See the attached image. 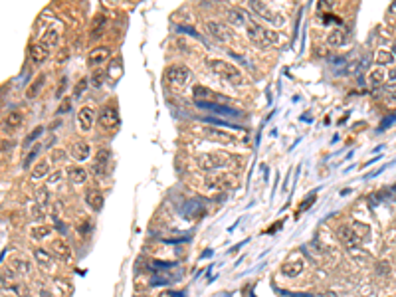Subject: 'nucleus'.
I'll list each match as a JSON object with an SVG mask.
<instances>
[{"label":"nucleus","mask_w":396,"mask_h":297,"mask_svg":"<svg viewBox=\"0 0 396 297\" xmlns=\"http://www.w3.org/2000/svg\"><path fill=\"white\" fill-rule=\"evenodd\" d=\"M93 123H95V111H93L91 107H88V105L81 107L79 113H77V125H79V131H81V133H88V131H91Z\"/></svg>","instance_id":"obj_13"},{"label":"nucleus","mask_w":396,"mask_h":297,"mask_svg":"<svg viewBox=\"0 0 396 297\" xmlns=\"http://www.w3.org/2000/svg\"><path fill=\"white\" fill-rule=\"evenodd\" d=\"M109 161H111V153L109 148H99L97 155H95V161H93V170L97 176H105L109 167Z\"/></svg>","instance_id":"obj_9"},{"label":"nucleus","mask_w":396,"mask_h":297,"mask_svg":"<svg viewBox=\"0 0 396 297\" xmlns=\"http://www.w3.org/2000/svg\"><path fill=\"white\" fill-rule=\"evenodd\" d=\"M192 95L196 99V103H206V101H226L224 95H216L212 90L204 87V85H194L192 87Z\"/></svg>","instance_id":"obj_8"},{"label":"nucleus","mask_w":396,"mask_h":297,"mask_svg":"<svg viewBox=\"0 0 396 297\" xmlns=\"http://www.w3.org/2000/svg\"><path fill=\"white\" fill-rule=\"evenodd\" d=\"M86 202L90 204V208L93 210H101L103 208V194L97 190V188H91L86 192Z\"/></svg>","instance_id":"obj_18"},{"label":"nucleus","mask_w":396,"mask_h":297,"mask_svg":"<svg viewBox=\"0 0 396 297\" xmlns=\"http://www.w3.org/2000/svg\"><path fill=\"white\" fill-rule=\"evenodd\" d=\"M390 77H392V79L396 77V70H392V72H390Z\"/></svg>","instance_id":"obj_44"},{"label":"nucleus","mask_w":396,"mask_h":297,"mask_svg":"<svg viewBox=\"0 0 396 297\" xmlns=\"http://www.w3.org/2000/svg\"><path fill=\"white\" fill-rule=\"evenodd\" d=\"M384 77H386V74H384V70H373L371 74H369V83L373 85V87H377V85H380L382 81H384Z\"/></svg>","instance_id":"obj_31"},{"label":"nucleus","mask_w":396,"mask_h":297,"mask_svg":"<svg viewBox=\"0 0 396 297\" xmlns=\"http://www.w3.org/2000/svg\"><path fill=\"white\" fill-rule=\"evenodd\" d=\"M386 103L388 105H396V95H386Z\"/></svg>","instance_id":"obj_42"},{"label":"nucleus","mask_w":396,"mask_h":297,"mask_svg":"<svg viewBox=\"0 0 396 297\" xmlns=\"http://www.w3.org/2000/svg\"><path fill=\"white\" fill-rule=\"evenodd\" d=\"M250 8H252L253 12L258 14V16H262L264 20H268L270 24H275V26H281L286 18L279 14V12H273L270 6L266 4V2H260V0H252L250 2Z\"/></svg>","instance_id":"obj_2"},{"label":"nucleus","mask_w":396,"mask_h":297,"mask_svg":"<svg viewBox=\"0 0 396 297\" xmlns=\"http://www.w3.org/2000/svg\"><path fill=\"white\" fill-rule=\"evenodd\" d=\"M204 135L216 143H222V145H236L238 139L236 135L228 133V131H222V129H212V127H204Z\"/></svg>","instance_id":"obj_6"},{"label":"nucleus","mask_w":396,"mask_h":297,"mask_svg":"<svg viewBox=\"0 0 396 297\" xmlns=\"http://www.w3.org/2000/svg\"><path fill=\"white\" fill-rule=\"evenodd\" d=\"M50 248H52V254H54L55 258H60V260H64V261L72 260V248H70V244L64 240V238H55V240H52Z\"/></svg>","instance_id":"obj_10"},{"label":"nucleus","mask_w":396,"mask_h":297,"mask_svg":"<svg viewBox=\"0 0 396 297\" xmlns=\"http://www.w3.org/2000/svg\"><path fill=\"white\" fill-rule=\"evenodd\" d=\"M68 179L73 185H83L88 181V170L83 167H70L68 168Z\"/></svg>","instance_id":"obj_20"},{"label":"nucleus","mask_w":396,"mask_h":297,"mask_svg":"<svg viewBox=\"0 0 396 297\" xmlns=\"http://www.w3.org/2000/svg\"><path fill=\"white\" fill-rule=\"evenodd\" d=\"M34 258H36L38 265H42L44 270H50L54 263V256H50L46 250H34Z\"/></svg>","instance_id":"obj_26"},{"label":"nucleus","mask_w":396,"mask_h":297,"mask_svg":"<svg viewBox=\"0 0 396 297\" xmlns=\"http://www.w3.org/2000/svg\"><path fill=\"white\" fill-rule=\"evenodd\" d=\"M208 186L214 188V190H228V188H234L236 176L234 174H218V176H214V179L208 181Z\"/></svg>","instance_id":"obj_14"},{"label":"nucleus","mask_w":396,"mask_h":297,"mask_svg":"<svg viewBox=\"0 0 396 297\" xmlns=\"http://www.w3.org/2000/svg\"><path fill=\"white\" fill-rule=\"evenodd\" d=\"M347 42H349V30H345V28H335L327 36V44L329 46H345Z\"/></svg>","instance_id":"obj_17"},{"label":"nucleus","mask_w":396,"mask_h":297,"mask_svg":"<svg viewBox=\"0 0 396 297\" xmlns=\"http://www.w3.org/2000/svg\"><path fill=\"white\" fill-rule=\"evenodd\" d=\"M10 268L16 274H28L30 272V263L26 260H22V258H14V260L10 261Z\"/></svg>","instance_id":"obj_28"},{"label":"nucleus","mask_w":396,"mask_h":297,"mask_svg":"<svg viewBox=\"0 0 396 297\" xmlns=\"http://www.w3.org/2000/svg\"><path fill=\"white\" fill-rule=\"evenodd\" d=\"M36 200L42 208L48 204V200H50V192H48V188H46V186H42V188H38L36 190Z\"/></svg>","instance_id":"obj_32"},{"label":"nucleus","mask_w":396,"mask_h":297,"mask_svg":"<svg viewBox=\"0 0 396 297\" xmlns=\"http://www.w3.org/2000/svg\"><path fill=\"white\" fill-rule=\"evenodd\" d=\"M42 131H44V127H36V129L32 131V133L28 135V139H26V143H24V147H28V145H30V143H32V141H34L36 137H40V135H42Z\"/></svg>","instance_id":"obj_35"},{"label":"nucleus","mask_w":396,"mask_h":297,"mask_svg":"<svg viewBox=\"0 0 396 297\" xmlns=\"http://www.w3.org/2000/svg\"><path fill=\"white\" fill-rule=\"evenodd\" d=\"M105 24H107V16H105V14H97V16H95L93 26H91V38H93V40H97V38L103 34Z\"/></svg>","instance_id":"obj_22"},{"label":"nucleus","mask_w":396,"mask_h":297,"mask_svg":"<svg viewBox=\"0 0 396 297\" xmlns=\"http://www.w3.org/2000/svg\"><path fill=\"white\" fill-rule=\"evenodd\" d=\"M375 60H377V64H380V66H390V64L394 62V56H392V52H388V50H378Z\"/></svg>","instance_id":"obj_30"},{"label":"nucleus","mask_w":396,"mask_h":297,"mask_svg":"<svg viewBox=\"0 0 396 297\" xmlns=\"http://www.w3.org/2000/svg\"><path fill=\"white\" fill-rule=\"evenodd\" d=\"M228 20H230V24H234V26H246L248 24V14L244 12V10H240V8H230L228 10Z\"/></svg>","instance_id":"obj_21"},{"label":"nucleus","mask_w":396,"mask_h":297,"mask_svg":"<svg viewBox=\"0 0 396 297\" xmlns=\"http://www.w3.org/2000/svg\"><path fill=\"white\" fill-rule=\"evenodd\" d=\"M50 174V163L48 161H38L36 165L32 167V179L40 181V179H46Z\"/></svg>","instance_id":"obj_23"},{"label":"nucleus","mask_w":396,"mask_h":297,"mask_svg":"<svg viewBox=\"0 0 396 297\" xmlns=\"http://www.w3.org/2000/svg\"><path fill=\"white\" fill-rule=\"evenodd\" d=\"M99 125L107 131H113L119 125V111H117L115 105H105L101 109V113H99Z\"/></svg>","instance_id":"obj_4"},{"label":"nucleus","mask_w":396,"mask_h":297,"mask_svg":"<svg viewBox=\"0 0 396 297\" xmlns=\"http://www.w3.org/2000/svg\"><path fill=\"white\" fill-rule=\"evenodd\" d=\"M339 240H341V244H345L347 248H353V246L359 244L360 238L353 226H341V228H339Z\"/></svg>","instance_id":"obj_15"},{"label":"nucleus","mask_w":396,"mask_h":297,"mask_svg":"<svg viewBox=\"0 0 396 297\" xmlns=\"http://www.w3.org/2000/svg\"><path fill=\"white\" fill-rule=\"evenodd\" d=\"M281 272L286 278H297L301 272H303V261L301 260H295V261H288L281 265Z\"/></svg>","instance_id":"obj_19"},{"label":"nucleus","mask_w":396,"mask_h":297,"mask_svg":"<svg viewBox=\"0 0 396 297\" xmlns=\"http://www.w3.org/2000/svg\"><path fill=\"white\" fill-rule=\"evenodd\" d=\"M50 234H52V228L46 226V224H36V226H32V230H30L32 240H46Z\"/></svg>","instance_id":"obj_25"},{"label":"nucleus","mask_w":396,"mask_h":297,"mask_svg":"<svg viewBox=\"0 0 396 297\" xmlns=\"http://www.w3.org/2000/svg\"><path fill=\"white\" fill-rule=\"evenodd\" d=\"M392 56L396 57V42H394V46H392Z\"/></svg>","instance_id":"obj_43"},{"label":"nucleus","mask_w":396,"mask_h":297,"mask_svg":"<svg viewBox=\"0 0 396 297\" xmlns=\"http://www.w3.org/2000/svg\"><path fill=\"white\" fill-rule=\"evenodd\" d=\"M206 64L226 83H232V85H242L244 83V75H242V72L236 68L234 64H230L226 60H218V57H208Z\"/></svg>","instance_id":"obj_1"},{"label":"nucleus","mask_w":396,"mask_h":297,"mask_svg":"<svg viewBox=\"0 0 396 297\" xmlns=\"http://www.w3.org/2000/svg\"><path fill=\"white\" fill-rule=\"evenodd\" d=\"M190 77V70L186 66H171L164 72V81L173 83V85H184Z\"/></svg>","instance_id":"obj_3"},{"label":"nucleus","mask_w":396,"mask_h":297,"mask_svg":"<svg viewBox=\"0 0 396 297\" xmlns=\"http://www.w3.org/2000/svg\"><path fill=\"white\" fill-rule=\"evenodd\" d=\"M60 179H62V170H55V172H52V174L48 176V183L54 185V183H60Z\"/></svg>","instance_id":"obj_36"},{"label":"nucleus","mask_w":396,"mask_h":297,"mask_svg":"<svg viewBox=\"0 0 396 297\" xmlns=\"http://www.w3.org/2000/svg\"><path fill=\"white\" fill-rule=\"evenodd\" d=\"M388 16H392V18H396V2H392V4L388 6Z\"/></svg>","instance_id":"obj_40"},{"label":"nucleus","mask_w":396,"mask_h":297,"mask_svg":"<svg viewBox=\"0 0 396 297\" xmlns=\"http://www.w3.org/2000/svg\"><path fill=\"white\" fill-rule=\"evenodd\" d=\"M196 165L202 170H214V168L226 167V159L220 155H212V153H204L196 159Z\"/></svg>","instance_id":"obj_5"},{"label":"nucleus","mask_w":396,"mask_h":297,"mask_svg":"<svg viewBox=\"0 0 396 297\" xmlns=\"http://www.w3.org/2000/svg\"><path fill=\"white\" fill-rule=\"evenodd\" d=\"M22 123H24V113L18 111V109H14V111H10L6 117H4V121H2V131L14 133L16 129L22 127Z\"/></svg>","instance_id":"obj_11"},{"label":"nucleus","mask_w":396,"mask_h":297,"mask_svg":"<svg viewBox=\"0 0 396 297\" xmlns=\"http://www.w3.org/2000/svg\"><path fill=\"white\" fill-rule=\"evenodd\" d=\"M91 153V147L90 143H86V141H77L75 145H73V157L77 159V161H86L88 157H90Z\"/></svg>","instance_id":"obj_24"},{"label":"nucleus","mask_w":396,"mask_h":297,"mask_svg":"<svg viewBox=\"0 0 396 297\" xmlns=\"http://www.w3.org/2000/svg\"><path fill=\"white\" fill-rule=\"evenodd\" d=\"M44 79H46V75L42 74V75H38L36 79L30 83V87L26 90V97H28V99H34V97H36L38 92H40V90H42V85H44Z\"/></svg>","instance_id":"obj_27"},{"label":"nucleus","mask_w":396,"mask_h":297,"mask_svg":"<svg viewBox=\"0 0 396 297\" xmlns=\"http://www.w3.org/2000/svg\"><path fill=\"white\" fill-rule=\"evenodd\" d=\"M206 30H208V34L218 40V42H228L230 38H232V32L224 26V24H220V22H206Z\"/></svg>","instance_id":"obj_12"},{"label":"nucleus","mask_w":396,"mask_h":297,"mask_svg":"<svg viewBox=\"0 0 396 297\" xmlns=\"http://www.w3.org/2000/svg\"><path fill=\"white\" fill-rule=\"evenodd\" d=\"M68 155H66V151H62V148H55L52 151V157H50V161H54V163H60V161H64Z\"/></svg>","instance_id":"obj_34"},{"label":"nucleus","mask_w":396,"mask_h":297,"mask_svg":"<svg viewBox=\"0 0 396 297\" xmlns=\"http://www.w3.org/2000/svg\"><path fill=\"white\" fill-rule=\"evenodd\" d=\"M58 40H60V32L55 30V28H48L46 30V34H44V44L48 46V48H54L55 44H58Z\"/></svg>","instance_id":"obj_29"},{"label":"nucleus","mask_w":396,"mask_h":297,"mask_svg":"<svg viewBox=\"0 0 396 297\" xmlns=\"http://www.w3.org/2000/svg\"><path fill=\"white\" fill-rule=\"evenodd\" d=\"M28 56L32 60V64H44L48 57H50V48L44 44V42H36V44H32L30 46V50H28Z\"/></svg>","instance_id":"obj_7"},{"label":"nucleus","mask_w":396,"mask_h":297,"mask_svg":"<svg viewBox=\"0 0 396 297\" xmlns=\"http://www.w3.org/2000/svg\"><path fill=\"white\" fill-rule=\"evenodd\" d=\"M323 22H325V24H329V22H337V24H343V20L337 18V16H333V14H325Z\"/></svg>","instance_id":"obj_38"},{"label":"nucleus","mask_w":396,"mask_h":297,"mask_svg":"<svg viewBox=\"0 0 396 297\" xmlns=\"http://www.w3.org/2000/svg\"><path fill=\"white\" fill-rule=\"evenodd\" d=\"M32 216H34L36 220H38V218H42V216H44V210H42V206L36 204L34 208H32Z\"/></svg>","instance_id":"obj_37"},{"label":"nucleus","mask_w":396,"mask_h":297,"mask_svg":"<svg viewBox=\"0 0 396 297\" xmlns=\"http://www.w3.org/2000/svg\"><path fill=\"white\" fill-rule=\"evenodd\" d=\"M277 42H279V34L273 32V30H266V28H264V46L277 44Z\"/></svg>","instance_id":"obj_33"},{"label":"nucleus","mask_w":396,"mask_h":297,"mask_svg":"<svg viewBox=\"0 0 396 297\" xmlns=\"http://www.w3.org/2000/svg\"><path fill=\"white\" fill-rule=\"evenodd\" d=\"M386 95H396V83H390L386 87Z\"/></svg>","instance_id":"obj_41"},{"label":"nucleus","mask_w":396,"mask_h":297,"mask_svg":"<svg viewBox=\"0 0 396 297\" xmlns=\"http://www.w3.org/2000/svg\"><path fill=\"white\" fill-rule=\"evenodd\" d=\"M86 85H88V79H81V83H79V85H77V90H75V95H79V93L83 92V87H86Z\"/></svg>","instance_id":"obj_39"},{"label":"nucleus","mask_w":396,"mask_h":297,"mask_svg":"<svg viewBox=\"0 0 396 297\" xmlns=\"http://www.w3.org/2000/svg\"><path fill=\"white\" fill-rule=\"evenodd\" d=\"M111 56V48L109 46H97L95 50H91L88 62L90 66H103V62H107V57Z\"/></svg>","instance_id":"obj_16"}]
</instances>
